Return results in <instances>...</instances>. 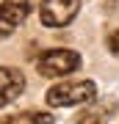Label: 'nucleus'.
<instances>
[{"label": "nucleus", "mask_w": 119, "mask_h": 124, "mask_svg": "<svg viewBox=\"0 0 119 124\" xmlns=\"http://www.w3.org/2000/svg\"><path fill=\"white\" fill-rule=\"evenodd\" d=\"M97 85L92 80H64L47 91V105L53 108H69V105H86L94 102Z\"/></svg>", "instance_id": "1"}, {"label": "nucleus", "mask_w": 119, "mask_h": 124, "mask_svg": "<svg viewBox=\"0 0 119 124\" xmlns=\"http://www.w3.org/2000/svg\"><path fill=\"white\" fill-rule=\"evenodd\" d=\"M80 66V55L75 50H47L36 58V69L39 75L44 77H61V75H69Z\"/></svg>", "instance_id": "2"}, {"label": "nucleus", "mask_w": 119, "mask_h": 124, "mask_svg": "<svg viewBox=\"0 0 119 124\" xmlns=\"http://www.w3.org/2000/svg\"><path fill=\"white\" fill-rule=\"evenodd\" d=\"M80 0H42L39 3V17L47 28H64L78 17Z\"/></svg>", "instance_id": "3"}, {"label": "nucleus", "mask_w": 119, "mask_h": 124, "mask_svg": "<svg viewBox=\"0 0 119 124\" xmlns=\"http://www.w3.org/2000/svg\"><path fill=\"white\" fill-rule=\"evenodd\" d=\"M33 0H0V39H6L28 19Z\"/></svg>", "instance_id": "4"}, {"label": "nucleus", "mask_w": 119, "mask_h": 124, "mask_svg": "<svg viewBox=\"0 0 119 124\" xmlns=\"http://www.w3.org/2000/svg\"><path fill=\"white\" fill-rule=\"evenodd\" d=\"M22 91H25V77H22V72L11 69V66H0V108L11 105Z\"/></svg>", "instance_id": "5"}, {"label": "nucleus", "mask_w": 119, "mask_h": 124, "mask_svg": "<svg viewBox=\"0 0 119 124\" xmlns=\"http://www.w3.org/2000/svg\"><path fill=\"white\" fill-rule=\"evenodd\" d=\"M9 124H53V116L50 113H39V110H25V113L11 116Z\"/></svg>", "instance_id": "6"}, {"label": "nucleus", "mask_w": 119, "mask_h": 124, "mask_svg": "<svg viewBox=\"0 0 119 124\" xmlns=\"http://www.w3.org/2000/svg\"><path fill=\"white\" fill-rule=\"evenodd\" d=\"M75 124H108V119H105V113L102 110H83V116H78V121Z\"/></svg>", "instance_id": "7"}, {"label": "nucleus", "mask_w": 119, "mask_h": 124, "mask_svg": "<svg viewBox=\"0 0 119 124\" xmlns=\"http://www.w3.org/2000/svg\"><path fill=\"white\" fill-rule=\"evenodd\" d=\"M108 50H111L114 55H119V28L108 33Z\"/></svg>", "instance_id": "8"}]
</instances>
